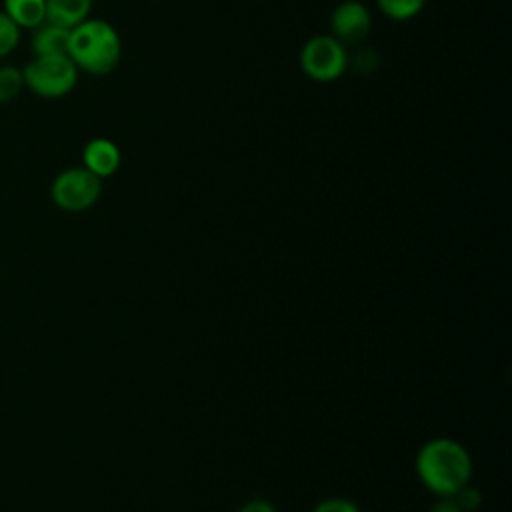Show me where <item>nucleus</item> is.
<instances>
[{
	"instance_id": "nucleus-1",
	"label": "nucleus",
	"mask_w": 512,
	"mask_h": 512,
	"mask_svg": "<svg viewBox=\"0 0 512 512\" xmlns=\"http://www.w3.org/2000/svg\"><path fill=\"white\" fill-rule=\"evenodd\" d=\"M66 54L78 72L106 76L120 64L122 40L110 22L102 18H86L70 28Z\"/></svg>"
},
{
	"instance_id": "nucleus-2",
	"label": "nucleus",
	"mask_w": 512,
	"mask_h": 512,
	"mask_svg": "<svg viewBox=\"0 0 512 512\" xmlns=\"http://www.w3.org/2000/svg\"><path fill=\"white\" fill-rule=\"evenodd\" d=\"M416 472L428 490L450 498L458 488L468 484L472 462L464 446L448 438H436L420 448Z\"/></svg>"
},
{
	"instance_id": "nucleus-3",
	"label": "nucleus",
	"mask_w": 512,
	"mask_h": 512,
	"mask_svg": "<svg viewBox=\"0 0 512 512\" xmlns=\"http://www.w3.org/2000/svg\"><path fill=\"white\" fill-rule=\"evenodd\" d=\"M22 76L24 88L46 100L64 98L78 84V68L68 54L32 56V60L24 64Z\"/></svg>"
},
{
	"instance_id": "nucleus-4",
	"label": "nucleus",
	"mask_w": 512,
	"mask_h": 512,
	"mask_svg": "<svg viewBox=\"0 0 512 512\" xmlns=\"http://www.w3.org/2000/svg\"><path fill=\"white\" fill-rule=\"evenodd\" d=\"M348 50L332 34H316L300 48V68L314 82H334L348 68Z\"/></svg>"
},
{
	"instance_id": "nucleus-5",
	"label": "nucleus",
	"mask_w": 512,
	"mask_h": 512,
	"mask_svg": "<svg viewBox=\"0 0 512 512\" xmlns=\"http://www.w3.org/2000/svg\"><path fill=\"white\" fill-rule=\"evenodd\" d=\"M102 192V180L84 166H72L58 172L50 184L52 202L66 212H84L92 208Z\"/></svg>"
},
{
	"instance_id": "nucleus-6",
	"label": "nucleus",
	"mask_w": 512,
	"mask_h": 512,
	"mask_svg": "<svg viewBox=\"0 0 512 512\" xmlns=\"http://www.w3.org/2000/svg\"><path fill=\"white\" fill-rule=\"evenodd\" d=\"M372 28V16L364 2L344 0L330 14V34L346 44H360Z\"/></svg>"
},
{
	"instance_id": "nucleus-7",
	"label": "nucleus",
	"mask_w": 512,
	"mask_h": 512,
	"mask_svg": "<svg viewBox=\"0 0 512 512\" xmlns=\"http://www.w3.org/2000/svg\"><path fill=\"white\" fill-rule=\"evenodd\" d=\"M120 162H122V152L118 144L110 138L96 136L88 140L82 148V166L90 170L94 176H98L100 180L112 176L120 168Z\"/></svg>"
},
{
	"instance_id": "nucleus-8",
	"label": "nucleus",
	"mask_w": 512,
	"mask_h": 512,
	"mask_svg": "<svg viewBox=\"0 0 512 512\" xmlns=\"http://www.w3.org/2000/svg\"><path fill=\"white\" fill-rule=\"evenodd\" d=\"M30 32H32L30 46L34 56H52V54L68 52V36H70L68 28L46 20Z\"/></svg>"
},
{
	"instance_id": "nucleus-9",
	"label": "nucleus",
	"mask_w": 512,
	"mask_h": 512,
	"mask_svg": "<svg viewBox=\"0 0 512 512\" xmlns=\"http://www.w3.org/2000/svg\"><path fill=\"white\" fill-rule=\"evenodd\" d=\"M94 0H46V20L64 28H74L90 18Z\"/></svg>"
},
{
	"instance_id": "nucleus-10",
	"label": "nucleus",
	"mask_w": 512,
	"mask_h": 512,
	"mask_svg": "<svg viewBox=\"0 0 512 512\" xmlns=\"http://www.w3.org/2000/svg\"><path fill=\"white\" fill-rule=\"evenodd\" d=\"M2 12L20 30H34L46 22V0H2Z\"/></svg>"
},
{
	"instance_id": "nucleus-11",
	"label": "nucleus",
	"mask_w": 512,
	"mask_h": 512,
	"mask_svg": "<svg viewBox=\"0 0 512 512\" xmlns=\"http://www.w3.org/2000/svg\"><path fill=\"white\" fill-rule=\"evenodd\" d=\"M376 4L386 18L394 22H408L422 12L426 0H376Z\"/></svg>"
},
{
	"instance_id": "nucleus-12",
	"label": "nucleus",
	"mask_w": 512,
	"mask_h": 512,
	"mask_svg": "<svg viewBox=\"0 0 512 512\" xmlns=\"http://www.w3.org/2000/svg\"><path fill=\"white\" fill-rule=\"evenodd\" d=\"M22 90H24L22 68L2 64L0 66V104L14 102Z\"/></svg>"
},
{
	"instance_id": "nucleus-13",
	"label": "nucleus",
	"mask_w": 512,
	"mask_h": 512,
	"mask_svg": "<svg viewBox=\"0 0 512 512\" xmlns=\"http://www.w3.org/2000/svg\"><path fill=\"white\" fill-rule=\"evenodd\" d=\"M22 38V30L0 10V60L10 56Z\"/></svg>"
},
{
	"instance_id": "nucleus-14",
	"label": "nucleus",
	"mask_w": 512,
	"mask_h": 512,
	"mask_svg": "<svg viewBox=\"0 0 512 512\" xmlns=\"http://www.w3.org/2000/svg\"><path fill=\"white\" fill-rule=\"evenodd\" d=\"M348 66H352L360 74H370L378 66V54L372 48H358L352 56H348Z\"/></svg>"
},
{
	"instance_id": "nucleus-15",
	"label": "nucleus",
	"mask_w": 512,
	"mask_h": 512,
	"mask_svg": "<svg viewBox=\"0 0 512 512\" xmlns=\"http://www.w3.org/2000/svg\"><path fill=\"white\" fill-rule=\"evenodd\" d=\"M450 498L458 504V508H460L462 512L476 510V508L480 506V500H482L480 494H478V490L472 488V486H468V484H464L462 488H458Z\"/></svg>"
},
{
	"instance_id": "nucleus-16",
	"label": "nucleus",
	"mask_w": 512,
	"mask_h": 512,
	"mask_svg": "<svg viewBox=\"0 0 512 512\" xmlns=\"http://www.w3.org/2000/svg\"><path fill=\"white\" fill-rule=\"evenodd\" d=\"M314 512H360L358 506L346 498H328V500H322Z\"/></svg>"
},
{
	"instance_id": "nucleus-17",
	"label": "nucleus",
	"mask_w": 512,
	"mask_h": 512,
	"mask_svg": "<svg viewBox=\"0 0 512 512\" xmlns=\"http://www.w3.org/2000/svg\"><path fill=\"white\" fill-rule=\"evenodd\" d=\"M238 512H276V510H274V506L268 500L256 498V500L246 502Z\"/></svg>"
},
{
	"instance_id": "nucleus-18",
	"label": "nucleus",
	"mask_w": 512,
	"mask_h": 512,
	"mask_svg": "<svg viewBox=\"0 0 512 512\" xmlns=\"http://www.w3.org/2000/svg\"><path fill=\"white\" fill-rule=\"evenodd\" d=\"M430 512H462V510L458 508V504L454 500H440L438 504L432 506Z\"/></svg>"
}]
</instances>
